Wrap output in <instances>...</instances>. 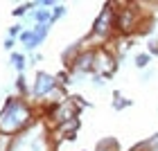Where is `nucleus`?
<instances>
[{
  "instance_id": "nucleus-1",
  "label": "nucleus",
  "mask_w": 158,
  "mask_h": 151,
  "mask_svg": "<svg viewBox=\"0 0 158 151\" xmlns=\"http://www.w3.org/2000/svg\"><path fill=\"white\" fill-rule=\"evenodd\" d=\"M36 122V108L25 97L9 95L0 106V135L5 138H14V135L27 131Z\"/></svg>"
},
{
  "instance_id": "nucleus-2",
  "label": "nucleus",
  "mask_w": 158,
  "mask_h": 151,
  "mask_svg": "<svg viewBox=\"0 0 158 151\" xmlns=\"http://www.w3.org/2000/svg\"><path fill=\"white\" fill-rule=\"evenodd\" d=\"M154 16L145 14V5L140 2H115V34L120 39H129L135 34L149 32Z\"/></svg>"
},
{
  "instance_id": "nucleus-3",
  "label": "nucleus",
  "mask_w": 158,
  "mask_h": 151,
  "mask_svg": "<svg viewBox=\"0 0 158 151\" xmlns=\"http://www.w3.org/2000/svg\"><path fill=\"white\" fill-rule=\"evenodd\" d=\"M5 151H54L52 147V131L45 122H36L32 129L7 138Z\"/></svg>"
},
{
  "instance_id": "nucleus-4",
  "label": "nucleus",
  "mask_w": 158,
  "mask_h": 151,
  "mask_svg": "<svg viewBox=\"0 0 158 151\" xmlns=\"http://www.w3.org/2000/svg\"><path fill=\"white\" fill-rule=\"evenodd\" d=\"M66 97H68L66 88L59 84L56 75L43 72V70H39V72L34 75V84L30 88V99L32 102H39L43 108H48V106H54V104L63 102Z\"/></svg>"
},
{
  "instance_id": "nucleus-5",
  "label": "nucleus",
  "mask_w": 158,
  "mask_h": 151,
  "mask_svg": "<svg viewBox=\"0 0 158 151\" xmlns=\"http://www.w3.org/2000/svg\"><path fill=\"white\" fill-rule=\"evenodd\" d=\"M90 36L97 45H106L118 36L115 34V2L102 5V9H99V14L90 25Z\"/></svg>"
},
{
  "instance_id": "nucleus-6",
  "label": "nucleus",
  "mask_w": 158,
  "mask_h": 151,
  "mask_svg": "<svg viewBox=\"0 0 158 151\" xmlns=\"http://www.w3.org/2000/svg\"><path fill=\"white\" fill-rule=\"evenodd\" d=\"M81 108H86V102L81 97H66L63 102L54 104V106H48V108H43V113L50 117L48 126H61L66 124V122H73V120H79V113Z\"/></svg>"
},
{
  "instance_id": "nucleus-7",
  "label": "nucleus",
  "mask_w": 158,
  "mask_h": 151,
  "mask_svg": "<svg viewBox=\"0 0 158 151\" xmlns=\"http://www.w3.org/2000/svg\"><path fill=\"white\" fill-rule=\"evenodd\" d=\"M95 59H97V47H88V50H79L77 56L70 61V66L66 68L73 81H81L86 77L95 75Z\"/></svg>"
},
{
  "instance_id": "nucleus-8",
  "label": "nucleus",
  "mask_w": 158,
  "mask_h": 151,
  "mask_svg": "<svg viewBox=\"0 0 158 151\" xmlns=\"http://www.w3.org/2000/svg\"><path fill=\"white\" fill-rule=\"evenodd\" d=\"M118 56L111 52L106 45H99L97 47V59H95V75H99V77H104L106 81L109 79H113L115 77V70H118ZM93 75V77H95Z\"/></svg>"
},
{
  "instance_id": "nucleus-9",
  "label": "nucleus",
  "mask_w": 158,
  "mask_h": 151,
  "mask_svg": "<svg viewBox=\"0 0 158 151\" xmlns=\"http://www.w3.org/2000/svg\"><path fill=\"white\" fill-rule=\"evenodd\" d=\"M32 20L34 25H52V11H48V9H34L32 11V16H27Z\"/></svg>"
},
{
  "instance_id": "nucleus-10",
  "label": "nucleus",
  "mask_w": 158,
  "mask_h": 151,
  "mask_svg": "<svg viewBox=\"0 0 158 151\" xmlns=\"http://www.w3.org/2000/svg\"><path fill=\"white\" fill-rule=\"evenodd\" d=\"M9 63L14 66V70H16L18 75H25V70H27V56H25V52H11L9 54Z\"/></svg>"
},
{
  "instance_id": "nucleus-11",
  "label": "nucleus",
  "mask_w": 158,
  "mask_h": 151,
  "mask_svg": "<svg viewBox=\"0 0 158 151\" xmlns=\"http://www.w3.org/2000/svg\"><path fill=\"white\" fill-rule=\"evenodd\" d=\"M14 88H16V95L18 97H30V88H32V86L30 84H27V79H25V75H18L16 77V81H14Z\"/></svg>"
},
{
  "instance_id": "nucleus-12",
  "label": "nucleus",
  "mask_w": 158,
  "mask_h": 151,
  "mask_svg": "<svg viewBox=\"0 0 158 151\" xmlns=\"http://www.w3.org/2000/svg\"><path fill=\"white\" fill-rule=\"evenodd\" d=\"M133 104V99H129V97H124L120 90H113V111H124L127 106H131Z\"/></svg>"
},
{
  "instance_id": "nucleus-13",
  "label": "nucleus",
  "mask_w": 158,
  "mask_h": 151,
  "mask_svg": "<svg viewBox=\"0 0 158 151\" xmlns=\"http://www.w3.org/2000/svg\"><path fill=\"white\" fill-rule=\"evenodd\" d=\"M152 59H154V56L149 54V52H138V54L133 56V66L138 68V70H147L149 63H152Z\"/></svg>"
},
{
  "instance_id": "nucleus-14",
  "label": "nucleus",
  "mask_w": 158,
  "mask_h": 151,
  "mask_svg": "<svg viewBox=\"0 0 158 151\" xmlns=\"http://www.w3.org/2000/svg\"><path fill=\"white\" fill-rule=\"evenodd\" d=\"M93 151H120V145H118L115 138H104V140L97 142V147Z\"/></svg>"
},
{
  "instance_id": "nucleus-15",
  "label": "nucleus",
  "mask_w": 158,
  "mask_h": 151,
  "mask_svg": "<svg viewBox=\"0 0 158 151\" xmlns=\"http://www.w3.org/2000/svg\"><path fill=\"white\" fill-rule=\"evenodd\" d=\"M66 14H68V7L63 5V2H59V5H56L54 9H52V25L56 23V20H61L63 16H66Z\"/></svg>"
},
{
  "instance_id": "nucleus-16",
  "label": "nucleus",
  "mask_w": 158,
  "mask_h": 151,
  "mask_svg": "<svg viewBox=\"0 0 158 151\" xmlns=\"http://www.w3.org/2000/svg\"><path fill=\"white\" fill-rule=\"evenodd\" d=\"M32 39H34V32H32V27H27V30H23V34L18 36V43H20L23 47H27V45L32 43Z\"/></svg>"
},
{
  "instance_id": "nucleus-17",
  "label": "nucleus",
  "mask_w": 158,
  "mask_h": 151,
  "mask_svg": "<svg viewBox=\"0 0 158 151\" xmlns=\"http://www.w3.org/2000/svg\"><path fill=\"white\" fill-rule=\"evenodd\" d=\"M56 79H59V84L63 86V88H68V86L73 84V77H70L68 70H61V72H56Z\"/></svg>"
},
{
  "instance_id": "nucleus-18",
  "label": "nucleus",
  "mask_w": 158,
  "mask_h": 151,
  "mask_svg": "<svg viewBox=\"0 0 158 151\" xmlns=\"http://www.w3.org/2000/svg\"><path fill=\"white\" fill-rule=\"evenodd\" d=\"M23 30H25V27L20 25V23H14L9 30H7V36H9V39H18L20 34H23Z\"/></svg>"
},
{
  "instance_id": "nucleus-19",
  "label": "nucleus",
  "mask_w": 158,
  "mask_h": 151,
  "mask_svg": "<svg viewBox=\"0 0 158 151\" xmlns=\"http://www.w3.org/2000/svg\"><path fill=\"white\" fill-rule=\"evenodd\" d=\"M147 52L152 56H158V39L156 36H149L147 39Z\"/></svg>"
},
{
  "instance_id": "nucleus-20",
  "label": "nucleus",
  "mask_w": 158,
  "mask_h": 151,
  "mask_svg": "<svg viewBox=\"0 0 158 151\" xmlns=\"http://www.w3.org/2000/svg\"><path fill=\"white\" fill-rule=\"evenodd\" d=\"M152 79H154V70H140V81L142 84H145V81H152Z\"/></svg>"
},
{
  "instance_id": "nucleus-21",
  "label": "nucleus",
  "mask_w": 158,
  "mask_h": 151,
  "mask_svg": "<svg viewBox=\"0 0 158 151\" xmlns=\"http://www.w3.org/2000/svg\"><path fill=\"white\" fill-rule=\"evenodd\" d=\"M2 45H5V50H14V45H16V39H9V36H7V39L2 41Z\"/></svg>"
},
{
  "instance_id": "nucleus-22",
  "label": "nucleus",
  "mask_w": 158,
  "mask_h": 151,
  "mask_svg": "<svg viewBox=\"0 0 158 151\" xmlns=\"http://www.w3.org/2000/svg\"><path fill=\"white\" fill-rule=\"evenodd\" d=\"M90 81L95 84V86H104V81H106V79H104V77H99V75H95V77H90Z\"/></svg>"
},
{
  "instance_id": "nucleus-23",
  "label": "nucleus",
  "mask_w": 158,
  "mask_h": 151,
  "mask_svg": "<svg viewBox=\"0 0 158 151\" xmlns=\"http://www.w3.org/2000/svg\"><path fill=\"white\" fill-rule=\"evenodd\" d=\"M41 59H43V56H41V54H32V56H30V61H32V63H39Z\"/></svg>"
},
{
  "instance_id": "nucleus-24",
  "label": "nucleus",
  "mask_w": 158,
  "mask_h": 151,
  "mask_svg": "<svg viewBox=\"0 0 158 151\" xmlns=\"http://www.w3.org/2000/svg\"><path fill=\"white\" fill-rule=\"evenodd\" d=\"M7 138H5V135H0V151H5V147H7V142H5Z\"/></svg>"
},
{
  "instance_id": "nucleus-25",
  "label": "nucleus",
  "mask_w": 158,
  "mask_h": 151,
  "mask_svg": "<svg viewBox=\"0 0 158 151\" xmlns=\"http://www.w3.org/2000/svg\"><path fill=\"white\" fill-rule=\"evenodd\" d=\"M156 39H158V34H156Z\"/></svg>"
}]
</instances>
